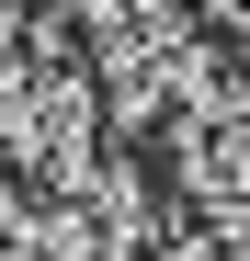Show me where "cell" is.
Here are the masks:
<instances>
[{"label":"cell","instance_id":"obj_1","mask_svg":"<svg viewBox=\"0 0 250 261\" xmlns=\"http://www.w3.org/2000/svg\"><path fill=\"white\" fill-rule=\"evenodd\" d=\"M103 148H114V114L91 91V46H80L57 12H34V46L12 68V91H0V159H12L34 193H68Z\"/></svg>","mask_w":250,"mask_h":261},{"label":"cell","instance_id":"obj_2","mask_svg":"<svg viewBox=\"0 0 250 261\" xmlns=\"http://www.w3.org/2000/svg\"><path fill=\"white\" fill-rule=\"evenodd\" d=\"M34 12H46V0H0V91H12V68L34 46Z\"/></svg>","mask_w":250,"mask_h":261},{"label":"cell","instance_id":"obj_3","mask_svg":"<svg viewBox=\"0 0 250 261\" xmlns=\"http://www.w3.org/2000/svg\"><path fill=\"white\" fill-rule=\"evenodd\" d=\"M193 23H205V34H228V46L250 57V0H193Z\"/></svg>","mask_w":250,"mask_h":261}]
</instances>
